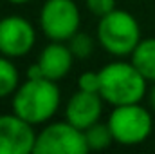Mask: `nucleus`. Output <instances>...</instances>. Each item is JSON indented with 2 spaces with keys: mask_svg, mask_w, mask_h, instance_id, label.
Wrapping results in <instances>:
<instances>
[{
  "mask_svg": "<svg viewBox=\"0 0 155 154\" xmlns=\"http://www.w3.org/2000/svg\"><path fill=\"white\" fill-rule=\"evenodd\" d=\"M67 45L71 47L74 58H79V60L88 58V56L92 54V49H94L92 38H90L87 33H79V31L69 38V44H67Z\"/></svg>",
  "mask_w": 155,
  "mask_h": 154,
  "instance_id": "4468645a",
  "label": "nucleus"
},
{
  "mask_svg": "<svg viewBox=\"0 0 155 154\" xmlns=\"http://www.w3.org/2000/svg\"><path fill=\"white\" fill-rule=\"evenodd\" d=\"M101 111H103V96L99 93H87L78 89V93H74L67 102L65 116L67 121L85 131L96 121H99Z\"/></svg>",
  "mask_w": 155,
  "mask_h": 154,
  "instance_id": "1a4fd4ad",
  "label": "nucleus"
},
{
  "mask_svg": "<svg viewBox=\"0 0 155 154\" xmlns=\"http://www.w3.org/2000/svg\"><path fill=\"white\" fill-rule=\"evenodd\" d=\"M36 132L33 123L18 114L0 116V154H29L35 152Z\"/></svg>",
  "mask_w": 155,
  "mask_h": 154,
  "instance_id": "0eeeda50",
  "label": "nucleus"
},
{
  "mask_svg": "<svg viewBox=\"0 0 155 154\" xmlns=\"http://www.w3.org/2000/svg\"><path fill=\"white\" fill-rule=\"evenodd\" d=\"M99 44L114 56L132 54L141 42V29L134 15L123 9H114L112 13L99 18L97 26Z\"/></svg>",
  "mask_w": 155,
  "mask_h": 154,
  "instance_id": "7ed1b4c3",
  "label": "nucleus"
},
{
  "mask_svg": "<svg viewBox=\"0 0 155 154\" xmlns=\"http://www.w3.org/2000/svg\"><path fill=\"white\" fill-rule=\"evenodd\" d=\"M18 85V71L15 64L9 60V56L0 54V98L15 94Z\"/></svg>",
  "mask_w": 155,
  "mask_h": 154,
  "instance_id": "ddd939ff",
  "label": "nucleus"
},
{
  "mask_svg": "<svg viewBox=\"0 0 155 154\" xmlns=\"http://www.w3.org/2000/svg\"><path fill=\"white\" fill-rule=\"evenodd\" d=\"M58 107L60 89L49 78H27L13 94V113L33 125L51 120Z\"/></svg>",
  "mask_w": 155,
  "mask_h": 154,
  "instance_id": "f257e3e1",
  "label": "nucleus"
},
{
  "mask_svg": "<svg viewBox=\"0 0 155 154\" xmlns=\"http://www.w3.org/2000/svg\"><path fill=\"white\" fill-rule=\"evenodd\" d=\"M7 2H11V4H25L29 0H7Z\"/></svg>",
  "mask_w": 155,
  "mask_h": 154,
  "instance_id": "a211bd4d",
  "label": "nucleus"
},
{
  "mask_svg": "<svg viewBox=\"0 0 155 154\" xmlns=\"http://www.w3.org/2000/svg\"><path fill=\"white\" fill-rule=\"evenodd\" d=\"M78 89L87 93H99L101 91V75L99 71H87L78 80Z\"/></svg>",
  "mask_w": 155,
  "mask_h": 154,
  "instance_id": "2eb2a0df",
  "label": "nucleus"
},
{
  "mask_svg": "<svg viewBox=\"0 0 155 154\" xmlns=\"http://www.w3.org/2000/svg\"><path fill=\"white\" fill-rule=\"evenodd\" d=\"M152 123L150 113L139 103L116 105L108 118L114 142L121 145L143 143L152 134Z\"/></svg>",
  "mask_w": 155,
  "mask_h": 154,
  "instance_id": "20e7f679",
  "label": "nucleus"
},
{
  "mask_svg": "<svg viewBox=\"0 0 155 154\" xmlns=\"http://www.w3.org/2000/svg\"><path fill=\"white\" fill-rule=\"evenodd\" d=\"M72 62H74V54H72L71 47L65 45L63 42L51 40V44L47 47H43V51L40 53V58L36 64L40 65L45 78L58 82L69 75Z\"/></svg>",
  "mask_w": 155,
  "mask_h": 154,
  "instance_id": "9d476101",
  "label": "nucleus"
},
{
  "mask_svg": "<svg viewBox=\"0 0 155 154\" xmlns=\"http://www.w3.org/2000/svg\"><path fill=\"white\" fill-rule=\"evenodd\" d=\"M85 138H87V145L90 151H101L107 149L112 142H114V134L110 131L108 121L101 123L96 121L94 125H90L88 129H85Z\"/></svg>",
  "mask_w": 155,
  "mask_h": 154,
  "instance_id": "f8f14e48",
  "label": "nucleus"
},
{
  "mask_svg": "<svg viewBox=\"0 0 155 154\" xmlns=\"http://www.w3.org/2000/svg\"><path fill=\"white\" fill-rule=\"evenodd\" d=\"M150 105H152V109L155 111V83H153V87L150 89Z\"/></svg>",
  "mask_w": 155,
  "mask_h": 154,
  "instance_id": "f3484780",
  "label": "nucleus"
},
{
  "mask_svg": "<svg viewBox=\"0 0 155 154\" xmlns=\"http://www.w3.org/2000/svg\"><path fill=\"white\" fill-rule=\"evenodd\" d=\"M79 18L74 0H47L40 11L41 31L54 42H69L79 29Z\"/></svg>",
  "mask_w": 155,
  "mask_h": 154,
  "instance_id": "423d86ee",
  "label": "nucleus"
},
{
  "mask_svg": "<svg viewBox=\"0 0 155 154\" xmlns=\"http://www.w3.org/2000/svg\"><path fill=\"white\" fill-rule=\"evenodd\" d=\"M132 64L148 82H155V38L139 42L132 53Z\"/></svg>",
  "mask_w": 155,
  "mask_h": 154,
  "instance_id": "9b49d317",
  "label": "nucleus"
},
{
  "mask_svg": "<svg viewBox=\"0 0 155 154\" xmlns=\"http://www.w3.org/2000/svg\"><path fill=\"white\" fill-rule=\"evenodd\" d=\"M36 33L29 20L22 16H5L0 20V54L9 58L25 56L35 47Z\"/></svg>",
  "mask_w": 155,
  "mask_h": 154,
  "instance_id": "6e6552de",
  "label": "nucleus"
},
{
  "mask_svg": "<svg viewBox=\"0 0 155 154\" xmlns=\"http://www.w3.org/2000/svg\"><path fill=\"white\" fill-rule=\"evenodd\" d=\"M101 91L105 102L116 105L139 103L146 94V78L139 73L134 64L112 62L101 71Z\"/></svg>",
  "mask_w": 155,
  "mask_h": 154,
  "instance_id": "f03ea898",
  "label": "nucleus"
},
{
  "mask_svg": "<svg viewBox=\"0 0 155 154\" xmlns=\"http://www.w3.org/2000/svg\"><path fill=\"white\" fill-rule=\"evenodd\" d=\"M87 9L101 18L116 9V0H87Z\"/></svg>",
  "mask_w": 155,
  "mask_h": 154,
  "instance_id": "dca6fc26",
  "label": "nucleus"
},
{
  "mask_svg": "<svg viewBox=\"0 0 155 154\" xmlns=\"http://www.w3.org/2000/svg\"><path fill=\"white\" fill-rule=\"evenodd\" d=\"M85 131L71 121H56L47 125L35 143L36 154H85L88 152Z\"/></svg>",
  "mask_w": 155,
  "mask_h": 154,
  "instance_id": "39448f33",
  "label": "nucleus"
}]
</instances>
